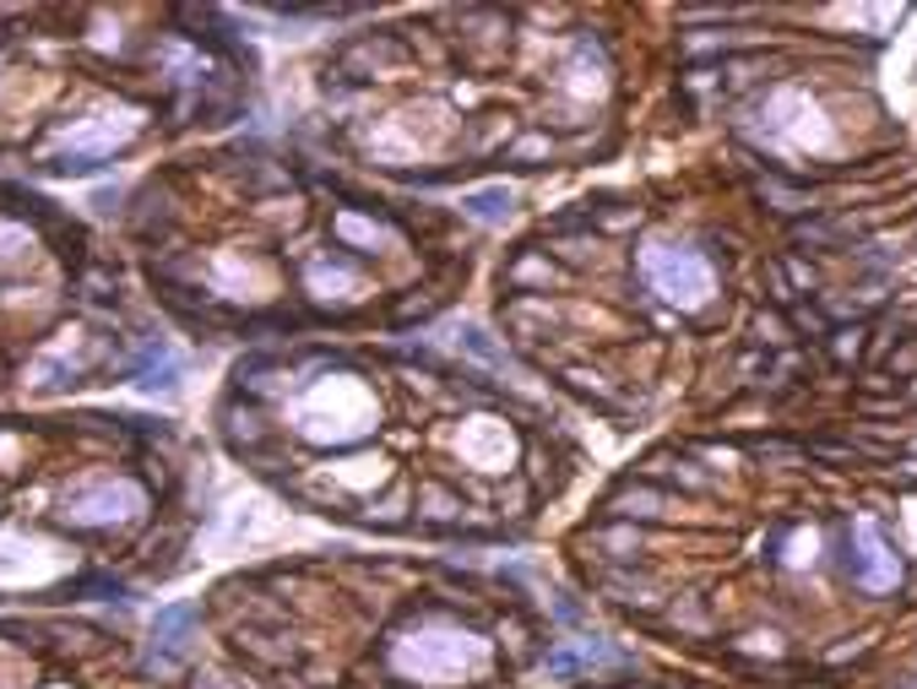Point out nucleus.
<instances>
[{
	"mask_svg": "<svg viewBox=\"0 0 917 689\" xmlns=\"http://www.w3.org/2000/svg\"><path fill=\"white\" fill-rule=\"evenodd\" d=\"M147 109L131 98H98L87 109H76L66 120H55L44 136V169L55 174H93L109 158H120L136 136L147 130Z\"/></svg>",
	"mask_w": 917,
	"mask_h": 689,
	"instance_id": "1",
	"label": "nucleus"
},
{
	"mask_svg": "<svg viewBox=\"0 0 917 689\" xmlns=\"http://www.w3.org/2000/svg\"><path fill=\"white\" fill-rule=\"evenodd\" d=\"M147 516H152V489L136 473H115V467L76 473L55 500V521L87 538H120Z\"/></svg>",
	"mask_w": 917,
	"mask_h": 689,
	"instance_id": "2",
	"label": "nucleus"
},
{
	"mask_svg": "<svg viewBox=\"0 0 917 689\" xmlns=\"http://www.w3.org/2000/svg\"><path fill=\"white\" fill-rule=\"evenodd\" d=\"M71 570H76V549H66L61 538L22 521H0V597L71 586Z\"/></svg>",
	"mask_w": 917,
	"mask_h": 689,
	"instance_id": "3",
	"label": "nucleus"
},
{
	"mask_svg": "<svg viewBox=\"0 0 917 689\" xmlns=\"http://www.w3.org/2000/svg\"><path fill=\"white\" fill-rule=\"evenodd\" d=\"M641 277L662 305H679V310H695L717 294V272L712 261L690 245H647L641 251Z\"/></svg>",
	"mask_w": 917,
	"mask_h": 689,
	"instance_id": "4",
	"label": "nucleus"
},
{
	"mask_svg": "<svg viewBox=\"0 0 917 689\" xmlns=\"http://www.w3.org/2000/svg\"><path fill=\"white\" fill-rule=\"evenodd\" d=\"M852 581L868 592H891L896 586V554L885 549V538L874 532V521L852 527Z\"/></svg>",
	"mask_w": 917,
	"mask_h": 689,
	"instance_id": "5",
	"label": "nucleus"
},
{
	"mask_svg": "<svg viewBox=\"0 0 917 689\" xmlns=\"http://www.w3.org/2000/svg\"><path fill=\"white\" fill-rule=\"evenodd\" d=\"M196 625H201L196 603H169V608H158V619H152V657L169 662V651H185V640H191Z\"/></svg>",
	"mask_w": 917,
	"mask_h": 689,
	"instance_id": "6",
	"label": "nucleus"
},
{
	"mask_svg": "<svg viewBox=\"0 0 917 689\" xmlns=\"http://www.w3.org/2000/svg\"><path fill=\"white\" fill-rule=\"evenodd\" d=\"M461 206H467V218H483V223H494V218H505L511 195H505V190H478V195H467Z\"/></svg>",
	"mask_w": 917,
	"mask_h": 689,
	"instance_id": "7",
	"label": "nucleus"
}]
</instances>
